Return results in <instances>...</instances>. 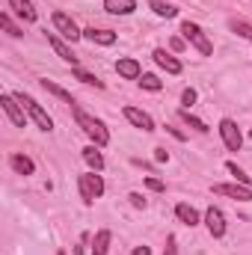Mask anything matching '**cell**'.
Segmentation results:
<instances>
[{
    "instance_id": "1",
    "label": "cell",
    "mask_w": 252,
    "mask_h": 255,
    "mask_svg": "<svg viewBox=\"0 0 252 255\" xmlns=\"http://www.w3.org/2000/svg\"><path fill=\"white\" fill-rule=\"evenodd\" d=\"M71 113H74V122H77V128H80V130L92 139V145H101V148H104V145L110 142V130H107V125H104L98 116L86 113L80 104H74V107H71Z\"/></svg>"
},
{
    "instance_id": "2",
    "label": "cell",
    "mask_w": 252,
    "mask_h": 255,
    "mask_svg": "<svg viewBox=\"0 0 252 255\" xmlns=\"http://www.w3.org/2000/svg\"><path fill=\"white\" fill-rule=\"evenodd\" d=\"M15 98L21 101V107L27 110V116L36 122V128H39V130H45V133H51V130H54V119L48 116V110H45L36 98H30L27 92H15Z\"/></svg>"
},
{
    "instance_id": "3",
    "label": "cell",
    "mask_w": 252,
    "mask_h": 255,
    "mask_svg": "<svg viewBox=\"0 0 252 255\" xmlns=\"http://www.w3.org/2000/svg\"><path fill=\"white\" fill-rule=\"evenodd\" d=\"M77 190H80V199H83V205H92L95 199H101L104 196V178H101V172H83V175H77Z\"/></svg>"
},
{
    "instance_id": "4",
    "label": "cell",
    "mask_w": 252,
    "mask_h": 255,
    "mask_svg": "<svg viewBox=\"0 0 252 255\" xmlns=\"http://www.w3.org/2000/svg\"><path fill=\"white\" fill-rule=\"evenodd\" d=\"M181 36H184V42H190L202 57H211V54H214V45H211L208 33H205L196 21H184V24H181Z\"/></svg>"
},
{
    "instance_id": "5",
    "label": "cell",
    "mask_w": 252,
    "mask_h": 255,
    "mask_svg": "<svg viewBox=\"0 0 252 255\" xmlns=\"http://www.w3.org/2000/svg\"><path fill=\"white\" fill-rule=\"evenodd\" d=\"M0 107H3L6 119H9L15 128H27V119H30V116H27V110L21 107V101H18L15 95H9V92L0 95Z\"/></svg>"
},
{
    "instance_id": "6",
    "label": "cell",
    "mask_w": 252,
    "mask_h": 255,
    "mask_svg": "<svg viewBox=\"0 0 252 255\" xmlns=\"http://www.w3.org/2000/svg\"><path fill=\"white\" fill-rule=\"evenodd\" d=\"M220 136H223V142H226V148L229 151H241V145H244V133H241V128L235 119H220Z\"/></svg>"
},
{
    "instance_id": "7",
    "label": "cell",
    "mask_w": 252,
    "mask_h": 255,
    "mask_svg": "<svg viewBox=\"0 0 252 255\" xmlns=\"http://www.w3.org/2000/svg\"><path fill=\"white\" fill-rule=\"evenodd\" d=\"M51 21H54V30L63 36V39H68V42H77V39H83V30L65 15V12H54L51 15Z\"/></svg>"
},
{
    "instance_id": "8",
    "label": "cell",
    "mask_w": 252,
    "mask_h": 255,
    "mask_svg": "<svg viewBox=\"0 0 252 255\" xmlns=\"http://www.w3.org/2000/svg\"><path fill=\"white\" fill-rule=\"evenodd\" d=\"M45 36H48V45L54 48V54H57V57H60L63 63H68L71 68H77V63H80V57H77V54H74V51H71V48L65 45L63 39H60L57 33H45Z\"/></svg>"
},
{
    "instance_id": "9",
    "label": "cell",
    "mask_w": 252,
    "mask_h": 255,
    "mask_svg": "<svg viewBox=\"0 0 252 255\" xmlns=\"http://www.w3.org/2000/svg\"><path fill=\"white\" fill-rule=\"evenodd\" d=\"M122 113H125V119L133 128H139V130H145V133H151V130H154V119H151L145 110H139V107H130V104H127Z\"/></svg>"
},
{
    "instance_id": "10",
    "label": "cell",
    "mask_w": 252,
    "mask_h": 255,
    "mask_svg": "<svg viewBox=\"0 0 252 255\" xmlns=\"http://www.w3.org/2000/svg\"><path fill=\"white\" fill-rule=\"evenodd\" d=\"M202 220H205V226H208L211 238H223V235H226V217H223V211H220V208H214V205H211V208L205 211V217H202Z\"/></svg>"
},
{
    "instance_id": "11",
    "label": "cell",
    "mask_w": 252,
    "mask_h": 255,
    "mask_svg": "<svg viewBox=\"0 0 252 255\" xmlns=\"http://www.w3.org/2000/svg\"><path fill=\"white\" fill-rule=\"evenodd\" d=\"M116 74L125 77V80H139L142 77V65H139V60H133V57H119L116 60Z\"/></svg>"
},
{
    "instance_id": "12",
    "label": "cell",
    "mask_w": 252,
    "mask_h": 255,
    "mask_svg": "<svg viewBox=\"0 0 252 255\" xmlns=\"http://www.w3.org/2000/svg\"><path fill=\"white\" fill-rule=\"evenodd\" d=\"M214 193L238 199V202H252V187H244V184H214Z\"/></svg>"
},
{
    "instance_id": "13",
    "label": "cell",
    "mask_w": 252,
    "mask_h": 255,
    "mask_svg": "<svg viewBox=\"0 0 252 255\" xmlns=\"http://www.w3.org/2000/svg\"><path fill=\"white\" fill-rule=\"evenodd\" d=\"M151 57H154V63L160 65L166 74H181V68H184L181 60H175L172 54H166V48H154V54H151Z\"/></svg>"
},
{
    "instance_id": "14",
    "label": "cell",
    "mask_w": 252,
    "mask_h": 255,
    "mask_svg": "<svg viewBox=\"0 0 252 255\" xmlns=\"http://www.w3.org/2000/svg\"><path fill=\"white\" fill-rule=\"evenodd\" d=\"M83 39H89L92 45H116V33L113 30H101V27H86L83 30Z\"/></svg>"
},
{
    "instance_id": "15",
    "label": "cell",
    "mask_w": 252,
    "mask_h": 255,
    "mask_svg": "<svg viewBox=\"0 0 252 255\" xmlns=\"http://www.w3.org/2000/svg\"><path fill=\"white\" fill-rule=\"evenodd\" d=\"M9 9H12L21 21H27V24H33V21L39 18V12H36L33 0H9Z\"/></svg>"
},
{
    "instance_id": "16",
    "label": "cell",
    "mask_w": 252,
    "mask_h": 255,
    "mask_svg": "<svg viewBox=\"0 0 252 255\" xmlns=\"http://www.w3.org/2000/svg\"><path fill=\"white\" fill-rule=\"evenodd\" d=\"M175 217H178V223H184L190 229L202 223V214H199L193 205H187V202H178V205H175Z\"/></svg>"
},
{
    "instance_id": "17",
    "label": "cell",
    "mask_w": 252,
    "mask_h": 255,
    "mask_svg": "<svg viewBox=\"0 0 252 255\" xmlns=\"http://www.w3.org/2000/svg\"><path fill=\"white\" fill-rule=\"evenodd\" d=\"M83 160L92 172H104V154H101V145H86L83 148Z\"/></svg>"
},
{
    "instance_id": "18",
    "label": "cell",
    "mask_w": 252,
    "mask_h": 255,
    "mask_svg": "<svg viewBox=\"0 0 252 255\" xmlns=\"http://www.w3.org/2000/svg\"><path fill=\"white\" fill-rule=\"evenodd\" d=\"M9 166H12L18 175H33V172H36V163H33L27 154H18V151L9 154Z\"/></svg>"
},
{
    "instance_id": "19",
    "label": "cell",
    "mask_w": 252,
    "mask_h": 255,
    "mask_svg": "<svg viewBox=\"0 0 252 255\" xmlns=\"http://www.w3.org/2000/svg\"><path fill=\"white\" fill-rule=\"evenodd\" d=\"M39 83H42V89H45V92H51V95H57L60 101H65V104H71V107L77 104V101L71 98V92H68V89H63L60 83H54V80H48V77H42Z\"/></svg>"
},
{
    "instance_id": "20",
    "label": "cell",
    "mask_w": 252,
    "mask_h": 255,
    "mask_svg": "<svg viewBox=\"0 0 252 255\" xmlns=\"http://www.w3.org/2000/svg\"><path fill=\"white\" fill-rule=\"evenodd\" d=\"M104 9L110 15H130L136 9V0H104Z\"/></svg>"
},
{
    "instance_id": "21",
    "label": "cell",
    "mask_w": 252,
    "mask_h": 255,
    "mask_svg": "<svg viewBox=\"0 0 252 255\" xmlns=\"http://www.w3.org/2000/svg\"><path fill=\"white\" fill-rule=\"evenodd\" d=\"M148 9L157 15V18H175L178 15V6L166 3V0H148Z\"/></svg>"
},
{
    "instance_id": "22",
    "label": "cell",
    "mask_w": 252,
    "mask_h": 255,
    "mask_svg": "<svg viewBox=\"0 0 252 255\" xmlns=\"http://www.w3.org/2000/svg\"><path fill=\"white\" fill-rule=\"evenodd\" d=\"M110 241H113V235L107 229H101L95 235V241H92V255H107L110 253Z\"/></svg>"
},
{
    "instance_id": "23",
    "label": "cell",
    "mask_w": 252,
    "mask_h": 255,
    "mask_svg": "<svg viewBox=\"0 0 252 255\" xmlns=\"http://www.w3.org/2000/svg\"><path fill=\"white\" fill-rule=\"evenodd\" d=\"M178 116H181V122H187V125L193 128V130H199V133H208V130H211V128H208V122H202L199 116H193L187 107H181V110H178Z\"/></svg>"
},
{
    "instance_id": "24",
    "label": "cell",
    "mask_w": 252,
    "mask_h": 255,
    "mask_svg": "<svg viewBox=\"0 0 252 255\" xmlns=\"http://www.w3.org/2000/svg\"><path fill=\"white\" fill-rule=\"evenodd\" d=\"M71 74H74V80H80V83H86V86L104 89V80H101V77H95L92 71H83V68H71Z\"/></svg>"
},
{
    "instance_id": "25",
    "label": "cell",
    "mask_w": 252,
    "mask_h": 255,
    "mask_svg": "<svg viewBox=\"0 0 252 255\" xmlns=\"http://www.w3.org/2000/svg\"><path fill=\"white\" fill-rule=\"evenodd\" d=\"M136 83H139L142 89H148V92H160V89H163V80H160L157 74H142Z\"/></svg>"
},
{
    "instance_id": "26",
    "label": "cell",
    "mask_w": 252,
    "mask_h": 255,
    "mask_svg": "<svg viewBox=\"0 0 252 255\" xmlns=\"http://www.w3.org/2000/svg\"><path fill=\"white\" fill-rule=\"evenodd\" d=\"M229 27H232V33H238L241 39H250V42H252V24L241 21V18H232V21H229Z\"/></svg>"
},
{
    "instance_id": "27",
    "label": "cell",
    "mask_w": 252,
    "mask_h": 255,
    "mask_svg": "<svg viewBox=\"0 0 252 255\" xmlns=\"http://www.w3.org/2000/svg\"><path fill=\"white\" fill-rule=\"evenodd\" d=\"M226 169L235 175V181H238V184H244V187H252V178L247 175V172H244V169H241V166H238V163H235V160H229V163H226Z\"/></svg>"
},
{
    "instance_id": "28",
    "label": "cell",
    "mask_w": 252,
    "mask_h": 255,
    "mask_svg": "<svg viewBox=\"0 0 252 255\" xmlns=\"http://www.w3.org/2000/svg\"><path fill=\"white\" fill-rule=\"evenodd\" d=\"M0 27H3L9 36H24V30H21V27H18L12 18H9V12H3V15H0Z\"/></svg>"
},
{
    "instance_id": "29",
    "label": "cell",
    "mask_w": 252,
    "mask_h": 255,
    "mask_svg": "<svg viewBox=\"0 0 252 255\" xmlns=\"http://www.w3.org/2000/svg\"><path fill=\"white\" fill-rule=\"evenodd\" d=\"M145 187H148V190H154V193H163V190H166V184H163L160 178H154V175H148V178H145Z\"/></svg>"
},
{
    "instance_id": "30",
    "label": "cell",
    "mask_w": 252,
    "mask_h": 255,
    "mask_svg": "<svg viewBox=\"0 0 252 255\" xmlns=\"http://www.w3.org/2000/svg\"><path fill=\"white\" fill-rule=\"evenodd\" d=\"M181 104H184V107H193V104H196V89H184V92H181Z\"/></svg>"
},
{
    "instance_id": "31",
    "label": "cell",
    "mask_w": 252,
    "mask_h": 255,
    "mask_svg": "<svg viewBox=\"0 0 252 255\" xmlns=\"http://www.w3.org/2000/svg\"><path fill=\"white\" fill-rule=\"evenodd\" d=\"M163 255H178V241H175V235L166 238V250H163Z\"/></svg>"
},
{
    "instance_id": "32",
    "label": "cell",
    "mask_w": 252,
    "mask_h": 255,
    "mask_svg": "<svg viewBox=\"0 0 252 255\" xmlns=\"http://www.w3.org/2000/svg\"><path fill=\"white\" fill-rule=\"evenodd\" d=\"M127 202H130V205H133V208H145V199H142V193H127Z\"/></svg>"
},
{
    "instance_id": "33",
    "label": "cell",
    "mask_w": 252,
    "mask_h": 255,
    "mask_svg": "<svg viewBox=\"0 0 252 255\" xmlns=\"http://www.w3.org/2000/svg\"><path fill=\"white\" fill-rule=\"evenodd\" d=\"M169 45H172V51H184V45H187V42H184V36H172V42H169Z\"/></svg>"
},
{
    "instance_id": "34",
    "label": "cell",
    "mask_w": 252,
    "mask_h": 255,
    "mask_svg": "<svg viewBox=\"0 0 252 255\" xmlns=\"http://www.w3.org/2000/svg\"><path fill=\"white\" fill-rule=\"evenodd\" d=\"M154 160H157V163H166V160H169V151H166V148H154Z\"/></svg>"
},
{
    "instance_id": "35",
    "label": "cell",
    "mask_w": 252,
    "mask_h": 255,
    "mask_svg": "<svg viewBox=\"0 0 252 255\" xmlns=\"http://www.w3.org/2000/svg\"><path fill=\"white\" fill-rule=\"evenodd\" d=\"M89 241V235H80V247H74V255H83V244Z\"/></svg>"
},
{
    "instance_id": "36",
    "label": "cell",
    "mask_w": 252,
    "mask_h": 255,
    "mask_svg": "<svg viewBox=\"0 0 252 255\" xmlns=\"http://www.w3.org/2000/svg\"><path fill=\"white\" fill-rule=\"evenodd\" d=\"M166 130H169V133H172V136H175V139H184V133H181V130H178V128H169V125H166Z\"/></svg>"
},
{
    "instance_id": "37",
    "label": "cell",
    "mask_w": 252,
    "mask_h": 255,
    "mask_svg": "<svg viewBox=\"0 0 252 255\" xmlns=\"http://www.w3.org/2000/svg\"><path fill=\"white\" fill-rule=\"evenodd\" d=\"M133 255H151V250H148V247H136V250H133Z\"/></svg>"
},
{
    "instance_id": "38",
    "label": "cell",
    "mask_w": 252,
    "mask_h": 255,
    "mask_svg": "<svg viewBox=\"0 0 252 255\" xmlns=\"http://www.w3.org/2000/svg\"><path fill=\"white\" fill-rule=\"evenodd\" d=\"M57 255H65V253H63V250H60V253H57Z\"/></svg>"
}]
</instances>
